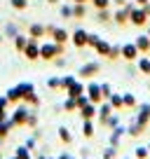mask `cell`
Here are the masks:
<instances>
[{
  "mask_svg": "<svg viewBox=\"0 0 150 159\" xmlns=\"http://www.w3.org/2000/svg\"><path fill=\"white\" fill-rule=\"evenodd\" d=\"M52 40L59 42V45H66V42L70 40V33L66 28H56V26H54V30H52Z\"/></svg>",
  "mask_w": 150,
  "mask_h": 159,
  "instance_id": "cell-11",
  "label": "cell"
},
{
  "mask_svg": "<svg viewBox=\"0 0 150 159\" xmlns=\"http://www.w3.org/2000/svg\"><path fill=\"white\" fill-rule=\"evenodd\" d=\"M14 129V124H12V119H2V122H0V138L5 140L7 136H10V131Z\"/></svg>",
  "mask_w": 150,
  "mask_h": 159,
  "instance_id": "cell-23",
  "label": "cell"
},
{
  "mask_svg": "<svg viewBox=\"0 0 150 159\" xmlns=\"http://www.w3.org/2000/svg\"><path fill=\"white\" fill-rule=\"evenodd\" d=\"M14 157H16V159H33V157H30V150L26 148V145H21V148H16Z\"/></svg>",
  "mask_w": 150,
  "mask_h": 159,
  "instance_id": "cell-33",
  "label": "cell"
},
{
  "mask_svg": "<svg viewBox=\"0 0 150 159\" xmlns=\"http://www.w3.org/2000/svg\"><path fill=\"white\" fill-rule=\"evenodd\" d=\"M82 136L94 138V119H82Z\"/></svg>",
  "mask_w": 150,
  "mask_h": 159,
  "instance_id": "cell-20",
  "label": "cell"
},
{
  "mask_svg": "<svg viewBox=\"0 0 150 159\" xmlns=\"http://www.w3.org/2000/svg\"><path fill=\"white\" fill-rule=\"evenodd\" d=\"M59 12H61V16H63V19H73V5H61Z\"/></svg>",
  "mask_w": 150,
  "mask_h": 159,
  "instance_id": "cell-36",
  "label": "cell"
},
{
  "mask_svg": "<svg viewBox=\"0 0 150 159\" xmlns=\"http://www.w3.org/2000/svg\"><path fill=\"white\" fill-rule=\"evenodd\" d=\"M136 122L138 124H143V126H148L150 124V103H141V105H136Z\"/></svg>",
  "mask_w": 150,
  "mask_h": 159,
  "instance_id": "cell-6",
  "label": "cell"
},
{
  "mask_svg": "<svg viewBox=\"0 0 150 159\" xmlns=\"http://www.w3.org/2000/svg\"><path fill=\"white\" fill-rule=\"evenodd\" d=\"M0 145H2V138H0Z\"/></svg>",
  "mask_w": 150,
  "mask_h": 159,
  "instance_id": "cell-58",
  "label": "cell"
},
{
  "mask_svg": "<svg viewBox=\"0 0 150 159\" xmlns=\"http://www.w3.org/2000/svg\"><path fill=\"white\" fill-rule=\"evenodd\" d=\"M124 134H127V129H124V126H115V129H113V134H110V138H108V143L113 145V148H117Z\"/></svg>",
  "mask_w": 150,
  "mask_h": 159,
  "instance_id": "cell-13",
  "label": "cell"
},
{
  "mask_svg": "<svg viewBox=\"0 0 150 159\" xmlns=\"http://www.w3.org/2000/svg\"><path fill=\"white\" fill-rule=\"evenodd\" d=\"M134 2H136V5H138V7H143V5H148L150 0H134Z\"/></svg>",
  "mask_w": 150,
  "mask_h": 159,
  "instance_id": "cell-49",
  "label": "cell"
},
{
  "mask_svg": "<svg viewBox=\"0 0 150 159\" xmlns=\"http://www.w3.org/2000/svg\"><path fill=\"white\" fill-rule=\"evenodd\" d=\"M5 35H10V38H14V35H19V30H16L14 24H7L5 26Z\"/></svg>",
  "mask_w": 150,
  "mask_h": 159,
  "instance_id": "cell-45",
  "label": "cell"
},
{
  "mask_svg": "<svg viewBox=\"0 0 150 159\" xmlns=\"http://www.w3.org/2000/svg\"><path fill=\"white\" fill-rule=\"evenodd\" d=\"M108 59H122V47L120 45H110V54H108Z\"/></svg>",
  "mask_w": 150,
  "mask_h": 159,
  "instance_id": "cell-35",
  "label": "cell"
},
{
  "mask_svg": "<svg viewBox=\"0 0 150 159\" xmlns=\"http://www.w3.org/2000/svg\"><path fill=\"white\" fill-rule=\"evenodd\" d=\"M54 63H56V68H63V66H66V59H63V54H61V56H56V59H54Z\"/></svg>",
  "mask_w": 150,
  "mask_h": 159,
  "instance_id": "cell-47",
  "label": "cell"
},
{
  "mask_svg": "<svg viewBox=\"0 0 150 159\" xmlns=\"http://www.w3.org/2000/svg\"><path fill=\"white\" fill-rule=\"evenodd\" d=\"M141 56L138 47H136V42H127V45H122V59L124 61H136Z\"/></svg>",
  "mask_w": 150,
  "mask_h": 159,
  "instance_id": "cell-9",
  "label": "cell"
},
{
  "mask_svg": "<svg viewBox=\"0 0 150 159\" xmlns=\"http://www.w3.org/2000/svg\"><path fill=\"white\" fill-rule=\"evenodd\" d=\"M117 157V148H113V145H108V150L103 152V159H115Z\"/></svg>",
  "mask_w": 150,
  "mask_h": 159,
  "instance_id": "cell-44",
  "label": "cell"
},
{
  "mask_svg": "<svg viewBox=\"0 0 150 159\" xmlns=\"http://www.w3.org/2000/svg\"><path fill=\"white\" fill-rule=\"evenodd\" d=\"M145 35H148V38H150V26H148V33H145Z\"/></svg>",
  "mask_w": 150,
  "mask_h": 159,
  "instance_id": "cell-57",
  "label": "cell"
},
{
  "mask_svg": "<svg viewBox=\"0 0 150 159\" xmlns=\"http://www.w3.org/2000/svg\"><path fill=\"white\" fill-rule=\"evenodd\" d=\"M73 2H89V0H73Z\"/></svg>",
  "mask_w": 150,
  "mask_h": 159,
  "instance_id": "cell-56",
  "label": "cell"
},
{
  "mask_svg": "<svg viewBox=\"0 0 150 159\" xmlns=\"http://www.w3.org/2000/svg\"><path fill=\"white\" fill-rule=\"evenodd\" d=\"M99 70H101V63H99V61H89V63H85L80 70H77V75H80L82 80H89V77H94Z\"/></svg>",
  "mask_w": 150,
  "mask_h": 159,
  "instance_id": "cell-7",
  "label": "cell"
},
{
  "mask_svg": "<svg viewBox=\"0 0 150 159\" xmlns=\"http://www.w3.org/2000/svg\"><path fill=\"white\" fill-rule=\"evenodd\" d=\"M73 82H75V75H66V77H61V89H68Z\"/></svg>",
  "mask_w": 150,
  "mask_h": 159,
  "instance_id": "cell-42",
  "label": "cell"
},
{
  "mask_svg": "<svg viewBox=\"0 0 150 159\" xmlns=\"http://www.w3.org/2000/svg\"><path fill=\"white\" fill-rule=\"evenodd\" d=\"M63 110H66V112H77V105H75V98H66V101H63Z\"/></svg>",
  "mask_w": 150,
  "mask_h": 159,
  "instance_id": "cell-37",
  "label": "cell"
},
{
  "mask_svg": "<svg viewBox=\"0 0 150 159\" xmlns=\"http://www.w3.org/2000/svg\"><path fill=\"white\" fill-rule=\"evenodd\" d=\"M38 159H52V157H47V154H38Z\"/></svg>",
  "mask_w": 150,
  "mask_h": 159,
  "instance_id": "cell-54",
  "label": "cell"
},
{
  "mask_svg": "<svg viewBox=\"0 0 150 159\" xmlns=\"http://www.w3.org/2000/svg\"><path fill=\"white\" fill-rule=\"evenodd\" d=\"M56 159H70V154H68V152H63V154H59Z\"/></svg>",
  "mask_w": 150,
  "mask_h": 159,
  "instance_id": "cell-51",
  "label": "cell"
},
{
  "mask_svg": "<svg viewBox=\"0 0 150 159\" xmlns=\"http://www.w3.org/2000/svg\"><path fill=\"white\" fill-rule=\"evenodd\" d=\"M26 126H30V129H38V108H30V110H28Z\"/></svg>",
  "mask_w": 150,
  "mask_h": 159,
  "instance_id": "cell-27",
  "label": "cell"
},
{
  "mask_svg": "<svg viewBox=\"0 0 150 159\" xmlns=\"http://www.w3.org/2000/svg\"><path fill=\"white\" fill-rule=\"evenodd\" d=\"M35 140H38L35 136H33V138H28V140H26V148H28V150H33V148H35Z\"/></svg>",
  "mask_w": 150,
  "mask_h": 159,
  "instance_id": "cell-48",
  "label": "cell"
},
{
  "mask_svg": "<svg viewBox=\"0 0 150 159\" xmlns=\"http://www.w3.org/2000/svg\"><path fill=\"white\" fill-rule=\"evenodd\" d=\"M148 148H150V143H148Z\"/></svg>",
  "mask_w": 150,
  "mask_h": 159,
  "instance_id": "cell-61",
  "label": "cell"
},
{
  "mask_svg": "<svg viewBox=\"0 0 150 159\" xmlns=\"http://www.w3.org/2000/svg\"><path fill=\"white\" fill-rule=\"evenodd\" d=\"M94 52H96L99 56H108V54H110V42H105V40H99V42L94 45Z\"/></svg>",
  "mask_w": 150,
  "mask_h": 159,
  "instance_id": "cell-21",
  "label": "cell"
},
{
  "mask_svg": "<svg viewBox=\"0 0 150 159\" xmlns=\"http://www.w3.org/2000/svg\"><path fill=\"white\" fill-rule=\"evenodd\" d=\"M10 159H16V157H10Z\"/></svg>",
  "mask_w": 150,
  "mask_h": 159,
  "instance_id": "cell-60",
  "label": "cell"
},
{
  "mask_svg": "<svg viewBox=\"0 0 150 159\" xmlns=\"http://www.w3.org/2000/svg\"><path fill=\"white\" fill-rule=\"evenodd\" d=\"M124 2H127V0H113V5H117V7H122Z\"/></svg>",
  "mask_w": 150,
  "mask_h": 159,
  "instance_id": "cell-50",
  "label": "cell"
},
{
  "mask_svg": "<svg viewBox=\"0 0 150 159\" xmlns=\"http://www.w3.org/2000/svg\"><path fill=\"white\" fill-rule=\"evenodd\" d=\"M10 5L14 7V10H26V7H28V0H10Z\"/></svg>",
  "mask_w": 150,
  "mask_h": 159,
  "instance_id": "cell-40",
  "label": "cell"
},
{
  "mask_svg": "<svg viewBox=\"0 0 150 159\" xmlns=\"http://www.w3.org/2000/svg\"><path fill=\"white\" fill-rule=\"evenodd\" d=\"M28 110H30V105H26L24 101H21V103H16L14 112L10 115L12 124H14V126H26V119H28Z\"/></svg>",
  "mask_w": 150,
  "mask_h": 159,
  "instance_id": "cell-2",
  "label": "cell"
},
{
  "mask_svg": "<svg viewBox=\"0 0 150 159\" xmlns=\"http://www.w3.org/2000/svg\"><path fill=\"white\" fill-rule=\"evenodd\" d=\"M87 16V2H73V19H85Z\"/></svg>",
  "mask_w": 150,
  "mask_h": 159,
  "instance_id": "cell-18",
  "label": "cell"
},
{
  "mask_svg": "<svg viewBox=\"0 0 150 159\" xmlns=\"http://www.w3.org/2000/svg\"><path fill=\"white\" fill-rule=\"evenodd\" d=\"M7 101H10V103H21V94L19 91H16V87H12V89H7Z\"/></svg>",
  "mask_w": 150,
  "mask_h": 159,
  "instance_id": "cell-30",
  "label": "cell"
},
{
  "mask_svg": "<svg viewBox=\"0 0 150 159\" xmlns=\"http://www.w3.org/2000/svg\"><path fill=\"white\" fill-rule=\"evenodd\" d=\"M45 2H49V5H59V0H45Z\"/></svg>",
  "mask_w": 150,
  "mask_h": 159,
  "instance_id": "cell-53",
  "label": "cell"
},
{
  "mask_svg": "<svg viewBox=\"0 0 150 159\" xmlns=\"http://www.w3.org/2000/svg\"><path fill=\"white\" fill-rule=\"evenodd\" d=\"M148 19H150V16L145 14V10H143V7H138V5L129 12V24L131 26H145V24H148Z\"/></svg>",
  "mask_w": 150,
  "mask_h": 159,
  "instance_id": "cell-3",
  "label": "cell"
},
{
  "mask_svg": "<svg viewBox=\"0 0 150 159\" xmlns=\"http://www.w3.org/2000/svg\"><path fill=\"white\" fill-rule=\"evenodd\" d=\"M63 54V45L49 40V42H40V61H54L56 56Z\"/></svg>",
  "mask_w": 150,
  "mask_h": 159,
  "instance_id": "cell-1",
  "label": "cell"
},
{
  "mask_svg": "<svg viewBox=\"0 0 150 159\" xmlns=\"http://www.w3.org/2000/svg\"><path fill=\"white\" fill-rule=\"evenodd\" d=\"M94 2V10H108L113 0H91Z\"/></svg>",
  "mask_w": 150,
  "mask_h": 159,
  "instance_id": "cell-39",
  "label": "cell"
},
{
  "mask_svg": "<svg viewBox=\"0 0 150 159\" xmlns=\"http://www.w3.org/2000/svg\"><path fill=\"white\" fill-rule=\"evenodd\" d=\"M143 10H145V14L150 16V2H148V5H143Z\"/></svg>",
  "mask_w": 150,
  "mask_h": 159,
  "instance_id": "cell-52",
  "label": "cell"
},
{
  "mask_svg": "<svg viewBox=\"0 0 150 159\" xmlns=\"http://www.w3.org/2000/svg\"><path fill=\"white\" fill-rule=\"evenodd\" d=\"M77 112H80V117H82V119H94L96 115H99V105H96V103H91V101H89V103H87L85 108H80Z\"/></svg>",
  "mask_w": 150,
  "mask_h": 159,
  "instance_id": "cell-10",
  "label": "cell"
},
{
  "mask_svg": "<svg viewBox=\"0 0 150 159\" xmlns=\"http://www.w3.org/2000/svg\"><path fill=\"white\" fill-rule=\"evenodd\" d=\"M2 40H5V35H2V33H0V45H2Z\"/></svg>",
  "mask_w": 150,
  "mask_h": 159,
  "instance_id": "cell-55",
  "label": "cell"
},
{
  "mask_svg": "<svg viewBox=\"0 0 150 159\" xmlns=\"http://www.w3.org/2000/svg\"><path fill=\"white\" fill-rule=\"evenodd\" d=\"M87 103H89V96H87V94H80V96H75V105H77V110H80V108H85Z\"/></svg>",
  "mask_w": 150,
  "mask_h": 159,
  "instance_id": "cell-38",
  "label": "cell"
},
{
  "mask_svg": "<svg viewBox=\"0 0 150 159\" xmlns=\"http://www.w3.org/2000/svg\"><path fill=\"white\" fill-rule=\"evenodd\" d=\"M87 38H89V33H87L85 28H75L73 33H70V42H73L77 49H82V47H87Z\"/></svg>",
  "mask_w": 150,
  "mask_h": 159,
  "instance_id": "cell-8",
  "label": "cell"
},
{
  "mask_svg": "<svg viewBox=\"0 0 150 159\" xmlns=\"http://www.w3.org/2000/svg\"><path fill=\"white\" fill-rule=\"evenodd\" d=\"M66 94H68V98H75V96H80V94H85V84H82L80 80H75L73 84L66 89Z\"/></svg>",
  "mask_w": 150,
  "mask_h": 159,
  "instance_id": "cell-16",
  "label": "cell"
},
{
  "mask_svg": "<svg viewBox=\"0 0 150 159\" xmlns=\"http://www.w3.org/2000/svg\"><path fill=\"white\" fill-rule=\"evenodd\" d=\"M82 159H89V157H82Z\"/></svg>",
  "mask_w": 150,
  "mask_h": 159,
  "instance_id": "cell-59",
  "label": "cell"
},
{
  "mask_svg": "<svg viewBox=\"0 0 150 159\" xmlns=\"http://www.w3.org/2000/svg\"><path fill=\"white\" fill-rule=\"evenodd\" d=\"M122 101H124V108H131V110L138 105V101H136L134 94H122Z\"/></svg>",
  "mask_w": 150,
  "mask_h": 159,
  "instance_id": "cell-31",
  "label": "cell"
},
{
  "mask_svg": "<svg viewBox=\"0 0 150 159\" xmlns=\"http://www.w3.org/2000/svg\"><path fill=\"white\" fill-rule=\"evenodd\" d=\"M85 94L89 96V101H91V103H96V105L103 101V96H101V84H99V82H89V84H85Z\"/></svg>",
  "mask_w": 150,
  "mask_h": 159,
  "instance_id": "cell-5",
  "label": "cell"
},
{
  "mask_svg": "<svg viewBox=\"0 0 150 159\" xmlns=\"http://www.w3.org/2000/svg\"><path fill=\"white\" fill-rule=\"evenodd\" d=\"M143 131H145V126H143V124H138V122L134 119V122L129 124V129H127V134H129L131 138H136V136H141Z\"/></svg>",
  "mask_w": 150,
  "mask_h": 159,
  "instance_id": "cell-25",
  "label": "cell"
},
{
  "mask_svg": "<svg viewBox=\"0 0 150 159\" xmlns=\"http://www.w3.org/2000/svg\"><path fill=\"white\" fill-rule=\"evenodd\" d=\"M21 54H24L28 61H38L40 59V42L33 40V38H28V45H26V49L21 52Z\"/></svg>",
  "mask_w": 150,
  "mask_h": 159,
  "instance_id": "cell-4",
  "label": "cell"
},
{
  "mask_svg": "<svg viewBox=\"0 0 150 159\" xmlns=\"http://www.w3.org/2000/svg\"><path fill=\"white\" fill-rule=\"evenodd\" d=\"M148 159H150V157H148Z\"/></svg>",
  "mask_w": 150,
  "mask_h": 159,
  "instance_id": "cell-64",
  "label": "cell"
},
{
  "mask_svg": "<svg viewBox=\"0 0 150 159\" xmlns=\"http://www.w3.org/2000/svg\"><path fill=\"white\" fill-rule=\"evenodd\" d=\"M24 103H26V105H30V108H40V96L35 94V91H30V94L24 98Z\"/></svg>",
  "mask_w": 150,
  "mask_h": 159,
  "instance_id": "cell-28",
  "label": "cell"
},
{
  "mask_svg": "<svg viewBox=\"0 0 150 159\" xmlns=\"http://www.w3.org/2000/svg\"><path fill=\"white\" fill-rule=\"evenodd\" d=\"M134 42H136V47H138L141 54H150V38H148L145 33H143V35H138Z\"/></svg>",
  "mask_w": 150,
  "mask_h": 159,
  "instance_id": "cell-15",
  "label": "cell"
},
{
  "mask_svg": "<svg viewBox=\"0 0 150 159\" xmlns=\"http://www.w3.org/2000/svg\"><path fill=\"white\" fill-rule=\"evenodd\" d=\"M134 157H136V159H148V157H150V148H143V145H141V148H136V150H134Z\"/></svg>",
  "mask_w": 150,
  "mask_h": 159,
  "instance_id": "cell-34",
  "label": "cell"
},
{
  "mask_svg": "<svg viewBox=\"0 0 150 159\" xmlns=\"http://www.w3.org/2000/svg\"><path fill=\"white\" fill-rule=\"evenodd\" d=\"M96 19L103 21V24H105V21H110V19H113V12H110V7H108V10H96Z\"/></svg>",
  "mask_w": 150,
  "mask_h": 159,
  "instance_id": "cell-32",
  "label": "cell"
},
{
  "mask_svg": "<svg viewBox=\"0 0 150 159\" xmlns=\"http://www.w3.org/2000/svg\"><path fill=\"white\" fill-rule=\"evenodd\" d=\"M136 68H138L143 75H150V54L148 56H138V59H136Z\"/></svg>",
  "mask_w": 150,
  "mask_h": 159,
  "instance_id": "cell-17",
  "label": "cell"
},
{
  "mask_svg": "<svg viewBox=\"0 0 150 159\" xmlns=\"http://www.w3.org/2000/svg\"><path fill=\"white\" fill-rule=\"evenodd\" d=\"M103 124H105V126H108V129H110V131H113V129H115V126H120V117H117V115H115V112H113V115H108V117H105V119H103Z\"/></svg>",
  "mask_w": 150,
  "mask_h": 159,
  "instance_id": "cell-29",
  "label": "cell"
},
{
  "mask_svg": "<svg viewBox=\"0 0 150 159\" xmlns=\"http://www.w3.org/2000/svg\"><path fill=\"white\" fill-rule=\"evenodd\" d=\"M101 96H103V101H108L110 96H113V89H110V84H105V82L101 84Z\"/></svg>",
  "mask_w": 150,
  "mask_h": 159,
  "instance_id": "cell-41",
  "label": "cell"
},
{
  "mask_svg": "<svg viewBox=\"0 0 150 159\" xmlns=\"http://www.w3.org/2000/svg\"><path fill=\"white\" fill-rule=\"evenodd\" d=\"M124 159H129V157H124Z\"/></svg>",
  "mask_w": 150,
  "mask_h": 159,
  "instance_id": "cell-62",
  "label": "cell"
},
{
  "mask_svg": "<svg viewBox=\"0 0 150 159\" xmlns=\"http://www.w3.org/2000/svg\"><path fill=\"white\" fill-rule=\"evenodd\" d=\"M59 140H61L63 145H70V143H73V134H70L68 126H59Z\"/></svg>",
  "mask_w": 150,
  "mask_h": 159,
  "instance_id": "cell-22",
  "label": "cell"
},
{
  "mask_svg": "<svg viewBox=\"0 0 150 159\" xmlns=\"http://www.w3.org/2000/svg\"><path fill=\"white\" fill-rule=\"evenodd\" d=\"M113 112H115V110H113V105H110L108 101H101V103H99V115H96V117H99V122L103 124V119L108 117V115H113Z\"/></svg>",
  "mask_w": 150,
  "mask_h": 159,
  "instance_id": "cell-12",
  "label": "cell"
},
{
  "mask_svg": "<svg viewBox=\"0 0 150 159\" xmlns=\"http://www.w3.org/2000/svg\"><path fill=\"white\" fill-rule=\"evenodd\" d=\"M45 26L42 24H30L28 26V38H33V40H40V38H45Z\"/></svg>",
  "mask_w": 150,
  "mask_h": 159,
  "instance_id": "cell-14",
  "label": "cell"
},
{
  "mask_svg": "<svg viewBox=\"0 0 150 159\" xmlns=\"http://www.w3.org/2000/svg\"><path fill=\"white\" fill-rule=\"evenodd\" d=\"M16 91L21 94V101H24L26 96L30 94V91H35V87L30 84V82H19V84H16Z\"/></svg>",
  "mask_w": 150,
  "mask_h": 159,
  "instance_id": "cell-24",
  "label": "cell"
},
{
  "mask_svg": "<svg viewBox=\"0 0 150 159\" xmlns=\"http://www.w3.org/2000/svg\"><path fill=\"white\" fill-rule=\"evenodd\" d=\"M99 35H96V33H89V38H87V47H94L96 45V42H99Z\"/></svg>",
  "mask_w": 150,
  "mask_h": 159,
  "instance_id": "cell-46",
  "label": "cell"
},
{
  "mask_svg": "<svg viewBox=\"0 0 150 159\" xmlns=\"http://www.w3.org/2000/svg\"><path fill=\"white\" fill-rule=\"evenodd\" d=\"M12 42H14V49L16 52H24L26 49V45H28V35H14V38H12Z\"/></svg>",
  "mask_w": 150,
  "mask_h": 159,
  "instance_id": "cell-19",
  "label": "cell"
},
{
  "mask_svg": "<svg viewBox=\"0 0 150 159\" xmlns=\"http://www.w3.org/2000/svg\"><path fill=\"white\" fill-rule=\"evenodd\" d=\"M70 159H73V157H70Z\"/></svg>",
  "mask_w": 150,
  "mask_h": 159,
  "instance_id": "cell-63",
  "label": "cell"
},
{
  "mask_svg": "<svg viewBox=\"0 0 150 159\" xmlns=\"http://www.w3.org/2000/svg\"><path fill=\"white\" fill-rule=\"evenodd\" d=\"M108 103L113 105V110H115V112H117V110H122V108H124V101H122V94H113V96L108 98Z\"/></svg>",
  "mask_w": 150,
  "mask_h": 159,
  "instance_id": "cell-26",
  "label": "cell"
},
{
  "mask_svg": "<svg viewBox=\"0 0 150 159\" xmlns=\"http://www.w3.org/2000/svg\"><path fill=\"white\" fill-rule=\"evenodd\" d=\"M47 87L49 89H61V77H49L47 80Z\"/></svg>",
  "mask_w": 150,
  "mask_h": 159,
  "instance_id": "cell-43",
  "label": "cell"
}]
</instances>
